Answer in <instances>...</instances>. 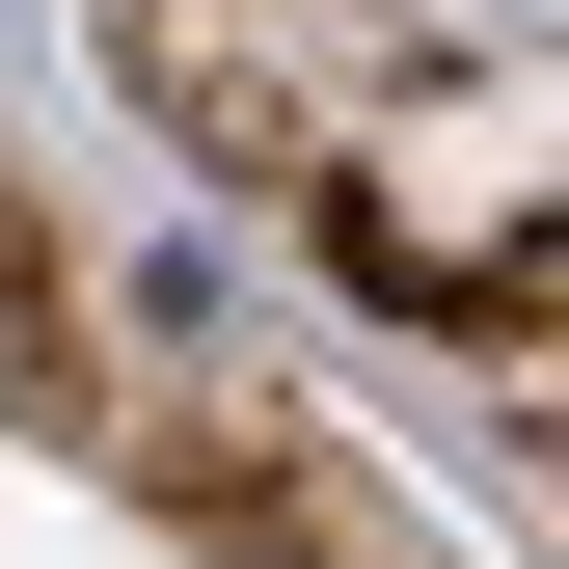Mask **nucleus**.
I'll return each instance as SVG.
<instances>
[{
	"label": "nucleus",
	"mask_w": 569,
	"mask_h": 569,
	"mask_svg": "<svg viewBox=\"0 0 569 569\" xmlns=\"http://www.w3.org/2000/svg\"><path fill=\"white\" fill-rule=\"evenodd\" d=\"M380 28H435V54H542L569 0H380Z\"/></svg>",
	"instance_id": "1"
}]
</instances>
